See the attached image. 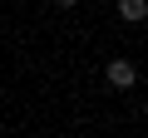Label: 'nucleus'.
I'll return each instance as SVG.
<instances>
[{
	"mask_svg": "<svg viewBox=\"0 0 148 138\" xmlns=\"http://www.w3.org/2000/svg\"><path fill=\"white\" fill-rule=\"evenodd\" d=\"M104 79H109L114 89H133V84H138V69H133V59H109V64H104Z\"/></svg>",
	"mask_w": 148,
	"mask_h": 138,
	"instance_id": "obj_1",
	"label": "nucleus"
},
{
	"mask_svg": "<svg viewBox=\"0 0 148 138\" xmlns=\"http://www.w3.org/2000/svg\"><path fill=\"white\" fill-rule=\"evenodd\" d=\"M119 15H123L128 25H143V20H148V0H119Z\"/></svg>",
	"mask_w": 148,
	"mask_h": 138,
	"instance_id": "obj_2",
	"label": "nucleus"
},
{
	"mask_svg": "<svg viewBox=\"0 0 148 138\" xmlns=\"http://www.w3.org/2000/svg\"><path fill=\"white\" fill-rule=\"evenodd\" d=\"M74 5H79V0H59V10H74Z\"/></svg>",
	"mask_w": 148,
	"mask_h": 138,
	"instance_id": "obj_3",
	"label": "nucleus"
}]
</instances>
